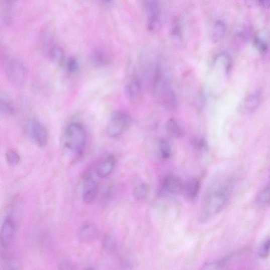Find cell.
I'll list each match as a JSON object with an SVG mask.
<instances>
[{"label":"cell","mask_w":270,"mask_h":270,"mask_svg":"<svg viewBox=\"0 0 270 270\" xmlns=\"http://www.w3.org/2000/svg\"><path fill=\"white\" fill-rule=\"evenodd\" d=\"M152 92L158 103L167 111L174 110L177 106L176 94L157 67L153 76Z\"/></svg>","instance_id":"2"},{"label":"cell","mask_w":270,"mask_h":270,"mask_svg":"<svg viewBox=\"0 0 270 270\" xmlns=\"http://www.w3.org/2000/svg\"><path fill=\"white\" fill-rule=\"evenodd\" d=\"M166 129L168 134L172 137L179 138L184 134L182 127L174 118H171L167 122Z\"/></svg>","instance_id":"18"},{"label":"cell","mask_w":270,"mask_h":270,"mask_svg":"<svg viewBox=\"0 0 270 270\" xmlns=\"http://www.w3.org/2000/svg\"><path fill=\"white\" fill-rule=\"evenodd\" d=\"M28 134L39 147H45L49 141V133L46 127L36 118H30L26 125Z\"/></svg>","instance_id":"6"},{"label":"cell","mask_w":270,"mask_h":270,"mask_svg":"<svg viewBox=\"0 0 270 270\" xmlns=\"http://www.w3.org/2000/svg\"><path fill=\"white\" fill-rule=\"evenodd\" d=\"M2 15L5 21H9L11 15H12L13 6L12 2L8 1L4 2V4L2 6Z\"/></svg>","instance_id":"30"},{"label":"cell","mask_w":270,"mask_h":270,"mask_svg":"<svg viewBox=\"0 0 270 270\" xmlns=\"http://www.w3.org/2000/svg\"><path fill=\"white\" fill-rule=\"evenodd\" d=\"M260 102V95L258 93H254L245 100L241 106V110L245 113L253 112L257 109Z\"/></svg>","instance_id":"16"},{"label":"cell","mask_w":270,"mask_h":270,"mask_svg":"<svg viewBox=\"0 0 270 270\" xmlns=\"http://www.w3.org/2000/svg\"><path fill=\"white\" fill-rule=\"evenodd\" d=\"M147 17V28L151 33H156L161 27L160 10L159 3L154 0L144 2Z\"/></svg>","instance_id":"7"},{"label":"cell","mask_w":270,"mask_h":270,"mask_svg":"<svg viewBox=\"0 0 270 270\" xmlns=\"http://www.w3.org/2000/svg\"><path fill=\"white\" fill-rule=\"evenodd\" d=\"M148 194V188L144 184H140L133 189V197L137 201L144 200L147 197Z\"/></svg>","instance_id":"24"},{"label":"cell","mask_w":270,"mask_h":270,"mask_svg":"<svg viewBox=\"0 0 270 270\" xmlns=\"http://www.w3.org/2000/svg\"><path fill=\"white\" fill-rule=\"evenodd\" d=\"M231 260V256H226L205 265L200 270H226L230 265Z\"/></svg>","instance_id":"17"},{"label":"cell","mask_w":270,"mask_h":270,"mask_svg":"<svg viewBox=\"0 0 270 270\" xmlns=\"http://www.w3.org/2000/svg\"><path fill=\"white\" fill-rule=\"evenodd\" d=\"M194 146L199 150H202L207 147L206 142L203 138H199L194 140Z\"/></svg>","instance_id":"31"},{"label":"cell","mask_w":270,"mask_h":270,"mask_svg":"<svg viewBox=\"0 0 270 270\" xmlns=\"http://www.w3.org/2000/svg\"><path fill=\"white\" fill-rule=\"evenodd\" d=\"M64 67L69 73H74L76 72L79 68V63L77 59L73 57H70L66 60L63 63Z\"/></svg>","instance_id":"25"},{"label":"cell","mask_w":270,"mask_h":270,"mask_svg":"<svg viewBox=\"0 0 270 270\" xmlns=\"http://www.w3.org/2000/svg\"><path fill=\"white\" fill-rule=\"evenodd\" d=\"M171 35L175 40H179L182 38V28L177 20H175L171 24Z\"/></svg>","instance_id":"27"},{"label":"cell","mask_w":270,"mask_h":270,"mask_svg":"<svg viewBox=\"0 0 270 270\" xmlns=\"http://www.w3.org/2000/svg\"><path fill=\"white\" fill-rule=\"evenodd\" d=\"M116 163V158L113 155L108 156L97 167V175L102 178L109 176L114 170Z\"/></svg>","instance_id":"11"},{"label":"cell","mask_w":270,"mask_h":270,"mask_svg":"<svg viewBox=\"0 0 270 270\" xmlns=\"http://www.w3.org/2000/svg\"><path fill=\"white\" fill-rule=\"evenodd\" d=\"M6 159L8 164L12 166H16L20 161V156L16 150L9 149L6 152Z\"/></svg>","instance_id":"26"},{"label":"cell","mask_w":270,"mask_h":270,"mask_svg":"<svg viewBox=\"0 0 270 270\" xmlns=\"http://www.w3.org/2000/svg\"><path fill=\"white\" fill-rule=\"evenodd\" d=\"M226 26L222 21H216L211 30V38L214 41H218L223 38L226 32Z\"/></svg>","instance_id":"19"},{"label":"cell","mask_w":270,"mask_h":270,"mask_svg":"<svg viewBox=\"0 0 270 270\" xmlns=\"http://www.w3.org/2000/svg\"><path fill=\"white\" fill-rule=\"evenodd\" d=\"M201 183L197 178L189 180L184 186L183 193L189 200H193L198 196L200 191Z\"/></svg>","instance_id":"14"},{"label":"cell","mask_w":270,"mask_h":270,"mask_svg":"<svg viewBox=\"0 0 270 270\" xmlns=\"http://www.w3.org/2000/svg\"><path fill=\"white\" fill-rule=\"evenodd\" d=\"M1 111L4 114L12 115L15 113V110L12 103L6 99H2Z\"/></svg>","instance_id":"29"},{"label":"cell","mask_w":270,"mask_h":270,"mask_svg":"<svg viewBox=\"0 0 270 270\" xmlns=\"http://www.w3.org/2000/svg\"><path fill=\"white\" fill-rule=\"evenodd\" d=\"M50 57L54 62L60 64L64 63L66 60L64 51L58 46L52 48L50 51Z\"/></svg>","instance_id":"22"},{"label":"cell","mask_w":270,"mask_h":270,"mask_svg":"<svg viewBox=\"0 0 270 270\" xmlns=\"http://www.w3.org/2000/svg\"><path fill=\"white\" fill-rule=\"evenodd\" d=\"M6 69L11 83L17 87L24 85L27 77V70L22 61L14 58L10 59L7 61Z\"/></svg>","instance_id":"4"},{"label":"cell","mask_w":270,"mask_h":270,"mask_svg":"<svg viewBox=\"0 0 270 270\" xmlns=\"http://www.w3.org/2000/svg\"><path fill=\"white\" fill-rule=\"evenodd\" d=\"M234 188V179L229 177L219 178L211 184L204 200L203 221L214 217L225 208L231 199Z\"/></svg>","instance_id":"1"},{"label":"cell","mask_w":270,"mask_h":270,"mask_svg":"<svg viewBox=\"0 0 270 270\" xmlns=\"http://www.w3.org/2000/svg\"><path fill=\"white\" fill-rule=\"evenodd\" d=\"M17 266L15 263H11L9 265L7 270H19V268Z\"/></svg>","instance_id":"34"},{"label":"cell","mask_w":270,"mask_h":270,"mask_svg":"<svg viewBox=\"0 0 270 270\" xmlns=\"http://www.w3.org/2000/svg\"><path fill=\"white\" fill-rule=\"evenodd\" d=\"M126 89L129 100L132 101H137L139 98L142 91L141 81L138 77L134 75L128 82Z\"/></svg>","instance_id":"12"},{"label":"cell","mask_w":270,"mask_h":270,"mask_svg":"<svg viewBox=\"0 0 270 270\" xmlns=\"http://www.w3.org/2000/svg\"><path fill=\"white\" fill-rule=\"evenodd\" d=\"M87 141V135L84 126L80 123H70L64 131L63 143L64 148L74 156H81Z\"/></svg>","instance_id":"3"},{"label":"cell","mask_w":270,"mask_h":270,"mask_svg":"<svg viewBox=\"0 0 270 270\" xmlns=\"http://www.w3.org/2000/svg\"><path fill=\"white\" fill-rule=\"evenodd\" d=\"M269 178H270V168H269Z\"/></svg>","instance_id":"35"},{"label":"cell","mask_w":270,"mask_h":270,"mask_svg":"<svg viewBox=\"0 0 270 270\" xmlns=\"http://www.w3.org/2000/svg\"><path fill=\"white\" fill-rule=\"evenodd\" d=\"M98 235L96 226L88 224L82 227L77 234L78 240L83 243H87L94 240Z\"/></svg>","instance_id":"13"},{"label":"cell","mask_w":270,"mask_h":270,"mask_svg":"<svg viewBox=\"0 0 270 270\" xmlns=\"http://www.w3.org/2000/svg\"><path fill=\"white\" fill-rule=\"evenodd\" d=\"M269 42L270 35L266 31H261L254 40L255 47L262 54H265L267 51Z\"/></svg>","instance_id":"15"},{"label":"cell","mask_w":270,"mask_h":270,"mask_svg":"<svg viewBox=\"0 0 270 270\" xmlns=\"http://www.w3.org/2000/svg\"><path fill=\"white\" fill-rule=\"evenodd\" d=\"M158 154L161 158L167 160L171 155V147L167 140L161 139L158 143Z\"/></svg>","instance_id":"21"},{"label":"cell","mask_w":270,"mask_h":270,"mask_svg":"<svg viewBox=\"0 0 270 270\" xmlns=\"http://www.w3.org/2000/svg\"><path fill=\"white\" fill-rule=\"evenodd\" d=\"M59 270H73V267L69 261H64L60 263Z\"/></svg>","instance_id":"32"},{"label":"cell","mask_w":270,"mask_h":270,"mask_svg":"<svg viewBox=\"0 0 270 270\" xmlns=\"http://www.w3.org/2000/svg\"><path fill=\"white\" fill-rule=\"evenodd\" d=\"M16 232V226L12 218H6L2 225L0 238L1 244L5 247H8L13 242Z\"/></svg>","instance_id":"9"},{"label":"cell","mask_w":270,"mask_h":270,"mask_svg":"<svg viewBox=\"0 0 270 270\" xmlns=\"http://www.w3.org/2000/svg\"><path fill=\"white\" fill-rule=\"evenodd\" d=\"M98 192V183L94 176L88 172L84 176L82 189V199L87 204L92 203Z\"/></svg>","instance_id":"8"},{"label":"cell","mask_w":270,"mask_h":270,"mask_svg":"<svg viewBox=\"0 0 270 270\" xmlns=\"http://www.w3.org/2000/svg\"><path fill=\"white\" fill-rule=\"evenodd\" d=\"M132 118L127 113L118 111L115 113L111 117L106 127L108 135L116 137L124 133L130 127Z\"/></svg>","instance_id":"5"},{"label":"cell","mask_w":270,"mask_h":270,"mask_svg":"<svg viewBox=\"0 0 270 270\" xmlns=\"http://www.w3.org/2000/svg\"><path fill=\"white\" fill-rule=\"evenodd\" d=\"M116 245V239L115 235L112 233L106 234L102 241V247L106 252L113 251Z\"/></svg>","instance_id":"23"},{"label":"cell","mask_w":270,"mask_h":270,"mask_svg":"<svg viewBox=\"0 0 270 270\" xmlns=\"http://www.w3.org/2000/svg\"><path fill=\"white\" fill-rule=\"evenodd\" d=\"M258 4L265 8H270V1H258Z\"/></svg>","instance_id":"33"},{"label":"cell","mask_w":270,"mask_h":270,"mask_svg":"<svg viewBox=\"0 0 270 270\" xmlns=\"http://www.w3.org/2000/svg\"><path fill=\"white\" fill-rule=\"evenodd\" d=\"M184 186L182 180L175 175H168L163 181L164 189L172 195L178 196L183 193Z\"/></svg>","instance_id":"10"},{"label":"cell","mask_w":270,"mask_h":270,"mask_svg":"<svg viewBox=\"0 0 270 270\" xmlns=\"http://www.w3.org/2000/svg\"><path fill=\"white\" fill-rule=\"evenodd\" d=\"M270 255V238L266 239L258 250V255L261 258H267Z\"/></svg>","instance_id":"28"},{"label":"cell","mask_w":270,"mask_h":270,"mask_svg":"<svg viewBox=\"0 0 270 270\" xmlns=\"http://www.w3.org/2000/svg\"><path fill=\"white\" fill-rule=\"evenodd\" d=\"M256 202L261 207H266L270 204V182L257 194Z\"/></svg>","instance_id":"20"}]
</instances>
